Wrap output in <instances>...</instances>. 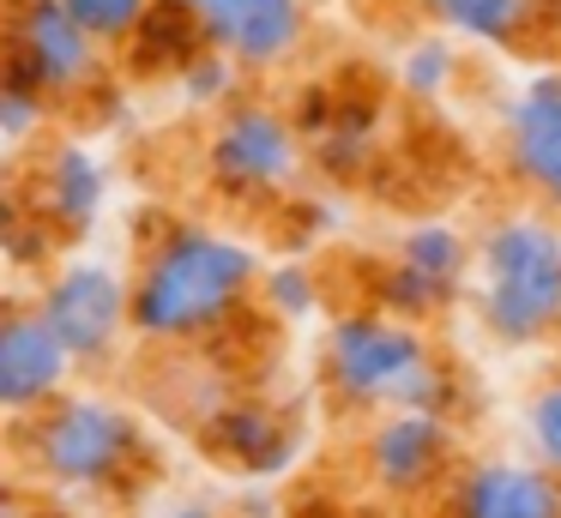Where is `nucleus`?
Wrapping results in <instances>:
<instances>
[{"mask_svg":"<svg viewBox=\"0 0 561 518\" xmlns=\"http://www.w3.org/2000/svg\"><path fill=\"white\" fill-rule=\"evenodd\" d=\"M266 253L254 235L211 217H151L139 223L127 284L134 337L146 349H199L260 308Z\"/></svg>","mask_w":561,"mask_h":518,"instance_id":"1","label":"nucleus"},{"mask_svg":"<svg viewBox=\"0 0 561 518\" xmlns=\"http://www.w3.org/2000/svg\"><path fill=\"white\" fill-rule=\"evenodd\" d=\"M19 482L67 506H134L158 476V434L127 398L73 385L43 416L13 422Z\"/></svg>","mask_w":561,"mask_h":518,"instance_id":"2","label":"nucleus"},{"mask_svg":"<svg viewBox=\"0 0 561 518\" xmlns=\"http://www.w3.org/2000/svg\"><path fill=\"white\" fill-rule=\"evenodd\" d=\"M314 385L332 410L356 422L392 416V410H428V416H465L471 380L428 325L392 320L375 301H351L320 320L314 337Z\"/></svg>","mask_w":561,"mask_h":518,"instance_id":"3","label":"nucleus"},{"mask_svg":"<svg viewBox=\"0 0 561 518\" xmlns=\"http://www.w3.org/2000/svg\"><path fill=\"white\" fill-rule=\"evenodd\" d=\"M471 320L501 356H543L561 344V217L501 205L477 223Z\"/></svg>","mask_w":561,"mask_h":518,"instance_id":"4","label":"nucleus"},{"mask_svg":"<svg viewBox=\"0 0 561 518\" xmlns=\"http://www.w3.org/2000/svg\"><path fill=\"white\" fill-rule=\"evenodd\" d=\"M308 175H314L308 139L278 96L248 91L199 133V181L230 211H278L302 193Z\"/></svg>","mask_w":561,"mask_h":518,"instance_id":"5","label":"nucleus"},{"mask_svg":"<svg viewBox=\"0 0 561 518\" xmlns=\"http://www.w3.org/2000/svg\"><path fill=\"white\" fill-rule=\"evenodd\" d=\"M31 301L49 320V332L67 344L79 373H110L134 337V284L127 265L103 260V253H61L49 272L31 284Z\"/></svg>","mask_w":561,"mask_h":518,"instance_id":"6","label":"nucleus"},{"mask_svg":"<svg viewBox=\"0 0 561 518\" xmlns=\"http://www.w3.org/2000/svg\"><path fill=\"white\" fill-rule=\"evenodd\" d=\"M471 277H477V229H459L453 217H416L375 260L368 301L387 308L392 320L435 325L471 301Z\"/></svg>","mask_w":561,"mask_h":518,"instance_id":"7","label":"nucleus"},{"mask_svg":"<svg viewBox=\"0 0 561 518\" xmlns=\"http://www.w3.org/2000/svg\"><path fill=\"white\" fill-rule=\"evenodd\" d=\"M7 79H25L67 115L115 84V48H103L67 0H7Z\"/></svg>","mask_w":561,"mask_h":518,"instance_id":"8","label":"nucleus"},{"mask_svg":"<svg viewBox=\"0 0 561 518\" xmlns=\"http://www.w3.org/2000/svg\"><path fill=\"white\" fill-rule=\"evenodd\" d=\"M465 464V440L453 416L428 410H392V416L363 422L356 440V470L387 506H435L447 482Z\"/></svg>","mask_w":561,"mask_h":518,"instance_id":"9","label":"nucleus"},{"mask_svg":"<svg viewBox=\"0 0 561 518\" xmlns=\"http://www.w3.org/2000/svg\"><path fill=\"white\" fill-rule=\"evenodd\" d=\"M290 120L308 139V163L320 181L351 187L380 163L387 145V96L356 79H302L290 91Z\"/></svg>","mask_w":561,"mask_h":518,"instance_id":"10","label":"nucleus"},{"mask_svg":"<svg viewBox=\"0 0 561 518\" xmlns=\"http://www.w3.org/2000/svg\"><path fill=\"white\" fill-rule=\"evenodd\" d=\"M13 187L25 193V205L49 223V235L73 253V248H85V241L103 229V217H110L115 169L91 139L55 133V139H43L37 151L25 157V169H19Z\"/></svg>","mask_w":561,"mask_h":518,"instance_id":"11","label":"nucleus"},{"mask_svg":"<svg viewBox=\"0 0 561 518\" xmlns=\"http://www.w3.org/2000/svg\"><path fill=\"white\" fill-rule=\"evenodd\" d=\"M501 175L525 205L561 217V67H537L495 108Z\"/></svg>","mask_w":561,"mask_h":518,"instance_id":"12","label":"nucleus"},{"mask_svg":"<svg viewBox=\"0 0 561 518\" xmlns=\"http://www.w3.org/2000/svg\"><path fill=\"white\" fill-rule=\"evenodd\" d=\"M302 422L266 392H230L206 422H199V452L218 470H230L242 488H272L302 464Z\"/></svg>","mask_w":561,"mask_h":518,"instance_id":"13","label":"nucleus"},{"mask_svg":"<svg viewBox=\"0 0 561 518\" xmlns=\"http://www.w3.org/2000/svg\"><path fill=\"white\" fill-rule=\"evenodd\" d=\"M206 48L230 55L248 79L296 67L314 36V0H182Z\"/></svg>","mask_w":561,"mask_h":518,"instance_id":"14","label":"nucleus"},{"mask_svg":"<svg viewBox=\"0 0 561 518\" xmlns=\"http://www.w3.org/2000/svg\"><path fill=\"white\" fill-rule=\"evenodd\" d=\"M435 518H561V476L525 446L465 452L459 476L435 500Z\"/></svg>","mask_w":561,"mask_h":518,"instance_id":"15","label":"nucleus"},{"mask_svg":"<svg viewBox=\"0 0 561 518\" xmlns=\"http://www.w3.org/2000/svg\"><path fill=\"white\" fill-rule=\"evenodd\" d=\"M79 385V361L49 332L31 296H13L0 313V410L7 422H31L49 404H61Z\"/></svg>","mask_w":561,"mask_h":518,"instance_id":"16","label":"nucleus"},{"mask_svg":"<svg viewBox=\"0 0 561 518\" xmlns=\"http://www.w3.org/2000/svg\"><path fill=\"white\" fill-rule=\"evenodd\" d=\"M428 31H447L465 48H495L513 55L543 31V0H411Z\"/></svg>","mask_w":561,"mask_h":518,"instance_id":"17","label":"nucleus"},{"mask_svg":"<svg viewBox=\"0 0 561 518\" xmlns=\"http://www.w3.org/2000/svg\"><path fill=\"white\" fill-rule=\"evenodd\" d=\"M199 48H206V36H199L194 12H187L182 0H163L134 36L115 48V60H122V72L134 84H175V72H182Z\"/></svg>","mask_w":561,"mask_h":518,"instance_id":"18","label":"nucleus"},{"mask_svg":"<svg viewBox=\"0 0 561 518\" xmlns=\"http://www.w3.org/2000/svg\"><path fill=\"white\" fill-rule=\"evenodd\" d=\"M392 84H399V96H411L423 108L447 103L465 84V43H453L447 31H416L392 60Z\"/></svg>","mask_w":561,"mask_h":518,"instance_id":"19","label":"nucleus"},{"mask_svg":"<svg viewBox=\"0 0 561 518\" xmlns=\"http://www.w3.org/2000/svg\"><path fill=\"white\" fill-rule=\"evenodd\" d=\"M260 313L278 325H314L327 320V277L314 272L308 253H284L260 277Z\"/></svg>","mask_w":561,"mask_h":518,"instance_id":"20","label":"nucleus"},{"mask_svg":"<svg viewBox=\"0 0 561 518\" xmlns=\"http://www.w3.org/2000/svg\"><path fill=\"white\" fill-rule=\"evenodd\" d=\"M170 91H175V103H182V108H194V115L211 120V115H224L230 103H242V96H248V72L236 67L230 55H218V48H199V55L175 72Z\"/></svg>","mask_w":561,"mask_h":518,"instance_id":"21","label":"nucleus"},{"mask_svg":"<svg viewBox=\"0 0 561 518\" xmlns=\"http://www.w3.org/2000/svg\"><path fill=\"white\" fill-rule=\"evenodd\" d=\"M513 434H519V446L537 458V464H549L561 476V361H556V368H543L531 385H525Z\"/></svg>","mask_w":561,"mask_h":518,"instance_id":"22","label":"nucleus"},{"mask_svg":"<svg viewBox=\"0 0 561 518\" xmlns=\"http://www.w3.org/2000/svg\"><path fill=\"white\" fill-rule=\"evenodd\" d=\"M0 253H7V265H13L19 277H43L61 260V241L49 235V223L31 211L19 187L7 193V211H0Z\"/></svg>","mask_w":561,"mask_h":518,"instance_id":"23","label":"nucleus"},{"mask_svg":"<svg viewBox=\"0 0 561 518\" xmlns=\"http://www.w3.org/2000/svg\"><path fill=\"white\" fill-rule=\"evenodd\" d=\"M55 115H61V108L43 91H31L25 79H7V72H0V139H7V151H37V145L49 139Z\"/></svg>","mask_w":561,"mask_h":518,"instance_id":"24","label":"nucleus"},{"mask_svg":"<svg viewBox=\"0 0 561 518\" xmlns=\"http://www.w3.org/2000/svg\"><path fill=\"white\" fill-rule=\"evenodd\" d=\"M67 7H73V19L85 24L103 48H122L127 36H134L139 24L163 7V0H67Z\"/></svg>","mask_w":561,"mask_h":518,"instance_id":"25","label":"nucleus"},{"mask_svg":"<svg viewBox=\"0 0 561 518\" xmlns=\"http://www.w3.org/2000/svg\"><path fill=\"white\" fill-rule=\"evenodd\" d=\"M278 217H284V235H290L296 248H314V241H327L332 229L344 223V211H339V205H332L327 193H308V187L296 193L290 205H278Z\"/></svg>","mask_w":561,"mask_h":518,"instance_id":"26","label":"nucleus"},{"mask_svg":"<svg viewBox=\"0 0 561 518\" xmlns=\"http://www.w3.org/2000/svg\"><path fill=\"white\" fill-rule=\"evenodd\" d=\"M134 518H224V513L206 500V494H175V500L146 506V513H134Z\"/></svg>","mask_w":561,"mask_h":518,"instance_id":"27","label":"nucleus"}]
</instances>
